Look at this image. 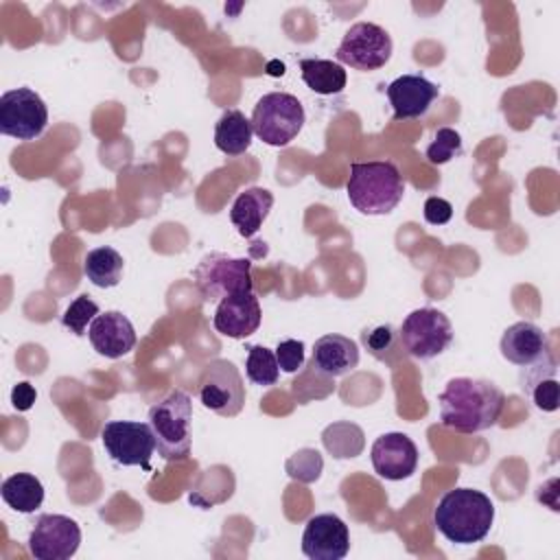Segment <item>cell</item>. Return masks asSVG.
<instances>
[{"instance_id": "6da1fadb", "label": "cell", "mask_w": 560, "mask_h": 560, "mask_svg": "<svg viewBox=\"0 0 560 560\" xmlns=\"http://www.w3.org/2000/svg\"><path fill=\"white\" fill-rule=\"evenodd\" d=\"M440 420L457 433H481L501 418L505 396L486 378L457 376L440 394Z\"/></svg>"}, {"instance_id": "7a4b0ae2", "label": "cell", "mask_w": 560, "mask_h": 560, "mask_svg": "<svg viewBox=\"0 0 560 560\" xmlns=\"http://www.w3.org/2000/svg\"><path fill=\"white\" fill-rule=\"evenodd\" d=\"M494 503L475 488L448 490L433 510L435 529L455 545H472L490 534Z\"/></svg>"}, {"instance_id": "3957f363", "label": "cell", "mask_w": 560, "mask_h": 560, "mask_svg": "<svg viewBox=\"0 0 560 560\" xmlns=\"http://www.w3.org/2000/svg\"><path fill=\"white\" fill-rule=\"evenodd\" d=\"M352 208L368 217L389 214L405 195V179L389 160L352 162L346 184Z\"/></svg>"}, {"instance_id": "277c9868", "label": "cell", "mask_w": 560, "mask_h": 560, "mask_svg": "<svg viewBox=\"0 0 560 560\" xmlns=\"http://www.w3.org/2000/svg\"><path fill=\"white\" fill-rule=\"evenodd\" d=\"M190 422L192 402L182 389H171L149 409V424L155 438V448L166 462H182L190 455Z\"/></svg>"}, {"instance_id": "5b68a950", "label": "cell", "mask_w": 560, "mask_h": 560, "mask_svg": "<svg viewBox=\"0 0 560 560\" xmlns=\"http://www.w3.org/2000/svg\"><path fill=\"white\" fill-rule=\"evenodd\" d=\"M304 107L289 92H269L252 112V129L269 147H287L304 127Z\"/></svg>"}, {"instance_id": "8992f818", "label": "cell", "mask_w": 560, "mask_h": 560, "mask_svg": "<svg viewBox=\"0 0 560 560\" xmlns=\"http://www.w3.org/2000/svg\"><path fill=\"white\" fill-rule=\"evenodd\" d=\"M192 278L206 302H221L228 295L252 291V262L249 258L210 252L199 260Z\"/></svg>"}, {"instance_id": "52a82bcc", "label": "cell", "mask_w": 560, "mask_h": 560, "mask_svg": "<svg viewBox=\"0 0 560 560\" xmlns=\"http://www.w3.org/2000/svg\"><path fill=\"white\" fill-rule=\"evenodd\" d=\"M398 335L409 357L429 361L440 357L451 346L453 324L442 311L424 306V308L411 311L402 319Z\"/></svg>"}, {"instance_id": "ba28073f", "label": "cell", "mask_w": 560, "mask_h": 560, "mask_svg": "<svg viewBox=\"0 0 560 560\" xmlns=\"http://www.w3.org/2000/svg\"><path fill=\"white\" fill-rule=\"evenodd\" d=\"M392 50V37L383 26L374 22H357L343 33L335 57L337 63H346L361 72H372L389 61Z\"/></svg>"}, {"instance_id": "9c48e42d", "label": "cell", "mask_w": 560, "mask_h": 560, "mask_svg": "<svg viewBox=\"0 0 560 560\" xmlns=\"http://www.w3.org/2000/svg\"><path fill=\"white\" fill-rule=\"evenodd\" d=\"M48 107L31 88H13L0 96V131L15 140H35L46 131Z\"/></svg>"}, {"instance_id": "30bf717a", "label": "cell", "mask_w": 560, "mask_h": 560, "mask_svg": "<svg viewBox=\"0 0 560 560\" xmlns=\"http://www.w3.org/2000/svg\"><path fill=\"white\" fill-rule=\"evenodd\" d=\"M199 400L217 416L234 418L245 405V385L236 365L228 359L210 361L199 378Z\"/></svg>"}, {"instance_id": "8fae6325", "label": "cell", "mask_w": 560, "mask_h": 560, "mask_svg": "<svg viewBox=\"0 0 560 560\" xmlns=\"http://www.w3.org/2000/svg\"><path fill=\"white\" fill-rule=\"evenodd\" d=\"M101 442L116 464L140 466L144 470H151L155 438L149 422L109 420L101 429Z\"/></svg>"}, {"instance_id": "7c38bea8", "label": "cell", "mask_w": 560, "mask_h": 560, "mask_svg": "<svg viewBox=\"0 0 560 560\" xmlns=\"http://www.w3.org/2000/svg\"><path fill=\"white\" fill-rule=\"evenodd\" d=\"M81 545V527L63 514H39L28 534V551L35 560H68Z\"/></svg>"}, {"instance_id": "4fadbf2b", "label": "cell", "mask_w": 560, "mask_h": 560, "mask_svg": "<svg viewBox=\"0 0 560 560\" xmlns=\"http://www.w3.org/2000/svg\"><path fill=\"white\" fill-rule=\"evenodd\" d=\"M370 459L374 472L387 481L409 479L418 468V446L405 433L392 431L374 440Z\"/></svg>"}, {"instance_id": "5bb4252c", "label": "cell", "mask_w": 560, "mask_h": 560, "mask_svg": "<svg viewBox=\"0 0 560 560\" xmlns=\"http://www.w3.org/2000/svg\"><path fill=\"white\" fill-rule=\"evenodd\" d=\"M350 551L348 525L337 514H315L302 534V553L311 560H341Z\"/></svg>"}, {"instance_id": "9a60e30c", "label": "cell", "mask_w": 560, "mask_h": 560, "mask_svg": "<svg viewBox=\"0 0 560 560\" xmlns=\"http://www.w3.org/2000/svg\"><path fill=\"white\" fill-rule=\"evenodd\" d=\"M385 94L394 109V120H411L429 112L440 90L422 74H402L387 85Z\"/></svg>"}, {"instance_id": "2e32d148", "label": "cell", "mask_w": 560, "mask_h": 560, "mask_svg": "<svg viewBox=\"0 0 560 560\" xmlns=\"http://www.w3.org/2000/svg\"><path fill=\"white\" fill-rule=\"evenodd\" d=\"M260 319H262V313H260L258 298L254 295V291H243V293L228 295L219 302L212 324L217 332L230 339H243L258 330Z\"/></svg>"}, {"instance_id": "e0dca14e", "label": "cell", "mask_w": 560, "mask_h": 560, "mask_svg": "<svg viewBox=\"0 0 560 560\" xmlns=\"http://www.w3.org/2000/svg\"><path fill=\"white\" fill-rule=\"evenodd\" d=\"M92 348L105 359H120L136 346V330L127 315L120 311H105L94 317L88 328Z\"/></svg>"}, {"instance_id": "ac0fdd59", "label": "cell", "mask_w": 560, "mask_h": 560, "mask_svg": "<svg viewBox=\"0 0 560 560\" xmlns=\"http://www.w3.org/2000/svg\"><path fill=\"white\" fill-rule=\"evenodd\" d=\"M501 357L518 368H529L551 354L545 330L532 322H516L505 328L501 343Z\"/></svg>"}, {"instance_id": "d6986e66", "label": "cell", "mask_w": 560, "mask_h": 560, "mask_svg": "<svg viewBox=\"0 0 560 560\" xmlns=\"http://www.w3.org/2000/svg\"><path fill=\"white\" fill-rule=\"evenodd\" d=\"M311 363L326 376L337 378L359 365V348L350 337L328 332L315 341Z\"/></svg>"}, {"instance_id": "ffe728a7", "label": "cell", "mask_w": 560, "mask_h": 560, "mask_svg": "<svg viewBox=\"0 0 560 560\" xmlns=\"http://www.w3.org/2000/svg\"><path fill=\"white\" fill-rule=\"evenodd\" d=\"M271 206H273V195L267 188H260V186L245 188L243 192L236 195L232 203L230 221L241 236L249 238L260 230V225L269 217Z\"/></svg>"}, {"instance_id": "44dd1931", "label": "cell", "mask_w": 560, "mask_h": 560, "mask_svg": "<svg viewBox=\"0 0 560 560\" xmlns=\"http://www.w3.org/2000/svg\"><path fill=\"white\" fill-rule=\"evenodd\" d=\"M521 387L532 398V402L540 411H556L560 405L558 398V381H556V361L551 354L540 359L538 363L523 368Z\"/></svg>"}, {"instance_id": "7402d4cb", "label": "cell", "mask_w": 560, "mask_h": 560, "mask_svg": "<svg viewBox=\"0 0 560 560\" xmlns=\"http://www.w3.org/2000/svg\"><path fill=\"white\" fill-rule=\"evenodd\" d=\"M254 138L252 120L241 109H225L214 125V144L225 155H241Z\"/></svg>"}, {"instance_id": "603a6c76", "label": "cell", "mask_w": 560, "mask_h": 560, "mask_svg": "<svg viewBox=\"0 0 560 560\" xmlns=\"http://www.w3.org/2000/svg\"><path fill=\"white\" fill-rule=\"evenodd\" d=\"M0 494H2V501L20 514H31L44 503V486L31 472H15L7 477L2 481Z\"/></svg>"}, {"instance_id": "cb8c5ba5", "label": "cell", "mask_w": 560, "mask_h": 560, "mask_svg": "<svg viewBox=\"0 0 560 560\" xmlns=\"http://www.w3.org/2000/svg\"><path fill=\"white\" fill-rule=\"evenodd\" d=\"M302 81L315 94H339L346 88V70L341 63L330 59H300Z\"/></svg>"}, {"instance_id": "d4e9b609", "label": "cell", "mask_w": 560, "mask_h": 560, "mask_svg": "<svg viewBox=\"0 0 560 560\" xmlns=\"http://www.w3.org/2000/svg\"><path fill=\"white\" fill-rule=\"evenodd\" d=\"M125 269L122 256L114 247H94L83 258V273L85 278L101 289H112L120 282Z\"/></svg>"}, {"instance_id": "484cf974", "label": "cell", "mask_w": 560, "mask_h": 560, "mask_svg": "<svg viewBox=\"0 0 560 560\" xmlns=\"http://www.w3.org/2000/svg\"><path fill=\"white\" fill-rule=\"evenodd\" d=\"M322 444L335 459H350L363 453L365 435L359 424L337 420L322 431Z\"/></svg>"}, {"instance_id": "4316f807", "label": "cell", "mask_w": 560, "mask_h": 560, "mask_svg": "<svg viewBox=\"0 0 560 560\" xmlns=\"http://www.w3.org/2000/svg\"><path fill=\"white\" fill-rule=\"evenodd\" d=\"M245 372L254 385H260V387L276 385L280 378V365H278L276 352L265 346H249Z\"/></svg>"}, {"instance_id": "83f0119b", "label": "cell", "mask_w": 560, "mask_h": 560, "mask_svg": "<svg viewBox=\"0 0 560 560\" xmlns=\"http://www.w3.org/2000/svg\"><path fill=\"white\" fill-rule=\"evenodd\" d=\"M313 376H315V368L313 363L308 361L306 368H302L295 376V381L291 383V394L298 402H311V400H322L326 396H330L335 392V383H332V376H326L324 372H319V376L315 378L313 383Z\"/></svg>"}, {"instance_id": "f1b7e54d", "label": "cell", "mask_w": 560, "mask_h": 560, "mask_svg": "<svg viewBox=\"0 0 560 560\" xmlns=\"http://www.w3.org/2000/svg\"><path fill=\"white\" fill-rule=\"evenodd\" d=\"M361 341L363 346L370 350V354L378 361H385V363H394V357L398 350H394L396 346H402L400 343V335L396 332V328L392 324H381L376 328H365L361 332Z\"/></svg>"}, {"instance_id": "f546056e", "label": "cell", "mask_w": 560, "mask_h": 560, "mask_svg": "<svg viewBox=\"0 0 560 560\" xmlns=\"http://www.w3.org/2000/svg\"><path fill=\"white\" fill-rule=\"evenodd\" d=\"M464 153V147H462V136L451 129V127H440L431 140V144L427 147L424 151V158L431 162V164H446L451 162L453 158L462 155Z\"/></svg>"}, {"instance_id": "4dcf8cb0", "label": "cell", "mask_w": 560, "mask_h": 560, "mask_svg": "<svg viewBox=\"0 0 560 560\" xmlns=\"http://www.w3.org/2000/svg\"><path fill=\"white\" fill-rule=\"evenodd\" d=\"M284 468H287V475L291 479L302 481V483H311V481L319 479L322 468H324V459L315 448H300L298 453H293L287 459Z\"/></svg>"}, {"instance_id": "1f68e13d", "label": "cell", "mask_w": 560, "mask_h": 560, "mask_svg": "<svg viewBox=\"0 0 560 560\" xmlns=\"http://www.w3.org/2000/svg\"><path fill=\"white\" fill-rule=\"evenodd\" d=\"M98 315V304L94 302V300H90V295H79V298H74L70 304H68V308H66V313L61 315V324L70 330V332H74L77 337H81V335H85V330L90 328V324L94 322V317Z\"/></svg>"}, {"instance_id": "d6a6232c", "label": "cell", "mask_w": 560, "mask_h": 560, "mask_svg": "<svg viewBox=\"0 0 560 560\" xmlns=\"http://www.w3.org/2000/svg\"><path fill=\"white\" fill-rule=\"evenodd\" d=\"M273 352L282 372L295 374L304 368V343L300 339H282Z\"/></svg>"}, {"instance_id": "836d02e7", "label": "cell", "mask_w": 560, "mask_h": 560, "mask_svg": "<svg viewBox=\"0 0 560 560\" xmlns=\"http://www.w3.org/2000/svg\"><path fill=\"white\" fill-rule=\"evenodd\" d=\"M453 217V206L442 197H429L424 201V219L431 225H444Z\"/></svg>"}, {"instance_id": "e575fe53", "label": "cell", "mask_w": 560, "mask_h": 560, "mask_svg": "<svg viewBox=\"0 0 560 560\" xmlns=\"http://www.w3.org/2000/svg\"><path fill=\"white\" fill-rule=\"evenodd\" d=\"M35 398H37V392H35V387H33L31 383H26V381L18 383V385L11 389V402H13V407H15L18 411L31 409L33 402H35Z\"/></svg>"}]
</instances>
